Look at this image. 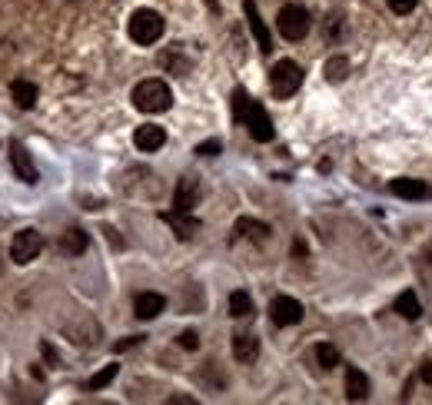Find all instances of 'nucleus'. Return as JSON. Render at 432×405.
Instances as JSON below:
<instances>
[{"instance_id":"20","label":"nucleus","mask_w":432,"mask_h":405,"mask_svg":"<svg viewBox=\"0 0 432 405\" xmlns=\"http://www.w3.org/2000/svg\"><path fill=\"white\" fill-rule=\"evenodd\" d=\"M396 312H399L402 319H409V322H416V319L422 316V306H419V296H416V293H412V289H406V293H399V296H396Z\"/></svg>"},{"instance_id":"21","label":"nucleus","mask_w":432,"mask_h":405,"mask_svg":"<svg viewBox=\"0 0 432 405\" xmlns=\"http://www.w3.org/2000/svg\"><path fill=\"white\" fill-rule=\"evenodd\" d=\"M229 316L233 319H249L253 316V299H249V293L237 289V293L229 296Z\"/></svg>"},{"instance_id":"34","label":"nucleus","mask_w":432,"mask_h":405,"mask_svg":"<svg viewBox=\"0 0 432 405\" xmlns=\"http://www.w3.org/2000/svg\"><path fill=\"white\" fill-rule=\"evenodd\" d=\"M426 259H429V266H432V240H429V246H426Z\"/></svg>"},{"instance_id":"9","label":"nucleus","mask_w":432,"mask_h":405,"mask_svg":"<svg viewBox=\"0 0 432 405\" xmlns=\"http://www.w3.org/2000/svg\"><path fill=\"white\" fill-rule=\"evenodd\" d=\"M200 180L196 176H183L180 183H176V193H173V209H180V213H193V206L200 203Z\"/></svg>"},{"instance_id":"11","label":"nucleus","mask_w":432,"mask_h":405,"mask_svg":"<svg viewBox=\"0 0 432 405\" xmlns=\"http://www.w3.org/2000/svg\"><path fill=\"white\" fill-rule=\"evenodd\" d=\"M160 219L176 233V240H193L196 233H200V219H193L190 213H180V209H173V213H160Z\"/></svg>"},{"instance_id":"31","label":"nucleus","mask_w":432,"mask_h":405,"mask_svg":"<svg viewBox=\"0 0 432 405\" xmlns=\"http://www.w3.org/2000/svg\"><path fill=\"white\" fill-rule=\"evenodd\" d=\"M103 233H107V240L113 242L117 250H120V246H123V240H120V236H117V230H113V226H107V230H103Z\"/></svg>"},{"instance_id":"33","label":"nucleus","mask_w":432,"mask_h":405,"mask_svg":"<svg viewBox=\"0 0 432 405\" xmlns=\"http://www.w3.org/2000/svg\"><path fill=\"white\" fill-rule=\"evenodd\" d=\"M43 356H47V362H50V365H57V352L50 349V346H47V342H43Z\"/></svg>"},{"instance_id":"30","label":"nucleus","mask_w":432,"mask_h":405,"mask_svg":"<svg viewBox=\"0 0 432 405\" xmlns=\"http://www.w3.org/2000/svg\"><path fill=\"white\" fill-rule=\"evenodd\" d=\"M419 379L432 385V362H422V365H419Z\"/></svg>"},{"instance_id":"1","label":"nucleus","mask_w":432,"mask_h":405,"mask_svg":"<svg viewBox=\"0 0 432 405\" xmlns=\"http://www.w3.org/2000/svg\"><path fill=\"white\" fill-rule=\"evenodd\" d=\"M233 120L243 123V127L249 130V136H253L256 143H270L273 136H276L270 113L259 107L256 100H249L246 90H233Z\"/></svg>"},{"instance_id":"32","label":"nucleus","mask_w":432,"mask_h":405,"mask_svg":"<svg viewBox=\"0 0 432 405\" xmlns=\"http://www.w3.org/2000/svg\"><path fill=\"white\" fill-rule=\"evenodd\" d=\"M170 405H193V399H190V395H173Z\"/></svg>"},{"instance_id":"16","label":"nucleus","mask_w":432,"mask_h":405,"mask_svg":"<svg viewBox=\"0 0 432 405\" xmlns=\"http://www.w3.org/2000/svg\"><path fill=\"white\" fill-rule=\"evenodd\" d=\"M270 226L266 223H259V219H249V216H239L237 219V236H243V240L256 242V246H263V242L270 240Z\"/></svg>"},{"instance_id":"24","label":"nucleus","mask_w":432,"mask_h":405,"mask_svg":"<svg viewBox=\"0 0 432 405\" xmlns=\"http://www.w3.org/2000/svg\"><path fill=\"white\" fill-rule=\"evenodd\" d=\"M117 372H120V365H103L97 375H90V382H86V389L90 392H97V389H107L113 379H117Z\"/></svg>"},{"instance_id":"8","label":"nucleus","mask_w":432,"mask_h":405,"mask_svg":"<svg viewBox=\"0 0 432 405\" xmlns=\"http://www.w3.org/2000/svg\"><path fill=\"white\" fill-rule=\"evenodd\" d=\"M7 156H11V166H13V173H17V180H23V183H37V166H33L30 153H27V146H23L21 140H11Z\"/></svg>"},{"instance_id":"26","label":"nucleus","mask_w":432,"mask_h":405,"mask_svg":"<svg viewBox=\"0 0 432 405\" xmlns=\"http://www.w3.org/2000/svg\"><path fill=\"white\" fill-rule=\"evenodd\" d=\"M180 349H186V352H193V349H200V336H196L193 329H186V332H180Z\"/></svg>"},{"instance_id":"14","label":"nucleus","mask_w":432,"mask_h":405,"mask_svg":"<svg viewBox=\"0 0 432 405\" xmlns=\"http://www.w3.org/2000/svg\"><path fill=\"white\" fill-rule=\"evenodd\" d=\"M346 399H349V402H363V399H369V379H366L363 369H356V365L346 369Z\"/></svg>"},{"instance_id":"13","label":"nucleus","mask_w":432,"mask_h":405,"mask_svg":"<svg viewBox=\"0 0 432 405\" xmlns=\"http://www.w3.org/2000/svg\"><path fill=\"white\" fill-rule=\"evenodd\" d=\"M233 359L243 362V365L259 359V339L253 332H237V336H233Z\"/></svg>"},{"instance_id":"6","label":"nucleus","mask_w":432,"mask_h":405,"mask_svg":"<svg viewBox=\"0 0 432 405\" xmlns=\"http://www.w3.org/2000/svg\"><path fill=\"white\" fill-rule=\"evenodd\" d=\"M40 250H43V236L37 230H21L11 240V259L17 266L33 263V259L40 256Z\"/></svg>"},{"instance_id":"7","label":"nucleus","mask_w":432,"mask_h":405,"mask_svg":"<svg viewBox=\"0 0 432 405\" xmlns=\"http://www.w3.org/2000/svg\"><path fill=\"white\" fill-rule=\"evenodd\" d=\"M270 319L273 326H296L302 322V306L292 296H276L270 303Z\"/></svg>"},{"instance_id":"10","label":"nucleus","mask_w":432,"mask_h":405,"mask_svg":"<svg viewBox=\"0 0 432 405\" xmlns=\"http://www.w3.org/2000/svg\"><path fill=\"white\" fill-rule=\"evenodd\" d=\"M243 11H246V20H249V33L256 37V44H259V54H270L273 37H270V30H266V23H263V17H259L256 4H253V0H243Z\"/></svg>"},{"instance_id":"2","label":"nucleus","mask_w":432,"mask_h":405,"mask_svg":"<svg viewBox=\"0 0 432 405\" xmlns=\"http://www.w3.org/2000/svg\"><path fill=\"white\" fill-rule=\"evenodd\" d=\"M163 30H166V23H163V17L157 11H150V7H140V11L130 13L127 33H130L133 44H140V47L157 44V40L163 37Z\"/></svg>"},{"instance_id":"4","label":"nucleus","mask_w":432,"mask_h":405,"mask_svg":"<svg viewBox=\"0 0 432 405\" xmlns=\"http://www.w3.org/2000/svg\"><path fill=\"white\" fill-rule=\"evenodd\" d=\"M302 87V66L296 60H280L270 70V90L276 100H290Z\"/></svg>"},{"instance_id":"19","label":"nucleus","mask_w":432,"mask_h":405,"mask_svg":"<svg viewBox=\"0 0 432 405\" xmlns=\"http://www.w3.org/2000/svg\"><path fill=\"white\" fill-rule=\"evenodd\" d=\"M11 93H13V103H17L21 110H33V107H37V87H33L30 80H13Z\"/></svg>"},{"instance_id":"18","label":"nucleus","mask_w":432,"mask_h":405,"mask_svg":"<svg viewBox=\"0 0 432 405\" xmlns=\"http://www.w3.org/2000/svg\"><path fill=\"white\" fill-rule=\"evenodd\" d=\"M389 189H392V196H402V199H422L426 196V183H422V180H412V176L392 180Z\"/></svg>"},{"instance_id":"22","label":"nucleus","mask_w":432,"mask_h":405,"mask_svg":"<svg viewBox=\"0 0 432 405\" xmlns=\"http://www.w3.org/2000/svg\"><path fill=\"white\" fill-rule=\"evenodd\" d=\"M313 356H316V365H319V369H326V372L339 365V349H336V346H329V342H319V346L313 349Z\"/></svg>"},{"instance_id":"27","label":"nucleus","mask_w":432,"mask_h":405,"mask_svg":"<svg viewBox=\"0 0 432 405\" xmlns=\"http://www.w3.org/2000/svg\"><path fill=\"white\" fill-rule=\"evenodd\" d=\"M386 4H389V11L402 17V13H412V11H416V4H419V0H386Z\"/></svg>"},{"instance_id":"12","label":"nucleus","mask_w":432,"mask_h":405,"mask_svg":"<svg viewBox=\"0 0 432 405\" xmlns=\"http://www.w3.org/2000/svg\"><path fill=\"white\" fill-rule=\"evenodd\" d=\"M133 143H137V150H143V153H157L163 143H166V130H163V127H157V123L137 127V133H133Z\"/></svg>"},{"instance_id":"29","label":"nucleus","mask_w":432,"mask_h":405,"mask_svg":"<svg viewBox=\"0 0 432 405\" xmlns=\"http://www.w3.org/2000/svg\"><path fill=\"white\" fill-rule=\"evenodd\" d=\"M140 342H143V336H130V339L117 342V346H113V352H127V349H133V346H140Z\"/></svg>"},{"instance_id":"25","label":"nucleus","mask_w":432,"mask_h":405,"mask_svg":"<svg viewBox=\"0 0 432 405\" xmlns=\"http://www.w3.org/2000/svg\"><path fill=\"white\" fill-rule=\"evenodd\" d=\"M160 64H163V66H170V70H173V74H176V77L190 70V60H180V44L173 47V50H166V54L160 57Z\"/></svg>"},{"instance_id":"5","label":"nucleus","mask_w":432,"mask_h":405,"mask_svg":"<svg viewBox=\"0 0 432 405\" xmlns=\"http://www.w3.org/2000/svg\"><path fill=\"white\" fill-rule=\"evenodd\" d=\"M276 30L286 37V40H302L306 33H309V13H306V7H300V4H286L280 13H276Z\"/></svg>"},{"instance_id":"28","label":"nucleus","mask_w":432,"mask_h":405,"mask_svg":"<svg viewBox=\"0 0 432 405\" xmlns=\"http://www.w3.org/2000/svg\"><path fill=\"white\" fill-rule=\"evenodd\" d=\"M220 150H223V143H220V140H206V143H200V146H196V153H200V156H216Z\"/></svg>"},{"instance_id":"35","label":"nucleus","mask_w":432,"mask_h":405,"mask_svg":"<svg viewBox=\"0 0 432 405\" xmlns=\"http://www.w3.org/2000/svg\"><path fill=\"white\" fill-rule=\"evenodd\" d=\"M0 273H4V266H0Z\"/></svg>"},{"instance_id":"3","label":"nucleus","mask_w":432,"mask_h":405,"mask_svg":"<svg viewBox=\"0 0 432 405\" xmlns=\"http://www.w3.org/2000/svg\"><path fill=\"white\" fill-rule=\"evenodd\" d=\"M133 107L143 110V113H163V110L173 107V93L163 80L150 77L133 87Z\"/></svg>"},{"instance_id":"17","label":"nucleus","mask_w":432,"mask_h":405,"mask_svg":"<svg viewBox=\"0 0 432 405\" xmlns=\"http://www.w3.org/2000/svg\"><path fill=\"white\" fill-rule=\"evenodd\" d=\"M86 246H90V236H86L84 230L70 226L67 233H60V252H64V256H84Z\"/></svg>"},{"instance_id":"15","label":"nucleus","mask_w":432,"mask_h":405,"mask_svg":"<svg viewBox=\"0 0 432 405\" xmlns=\"http://www.w3.org/2000/svg\"><path fill=\"white\" fill-rule=\"evenodd\" d=\"M166 309V299L160 296V293H140V296L133 299V312H137V319H157Z\"/></svg>"},{"instance_id":"23","label":"nucleus","mask_w":432,"mask_h":405,"mask_svg":"<svg viewBox=\"0 0 432 405\" xmlns=\"http://www.w3.org/2000/svg\"><path fill=\"white\" fill-rule=\"evenodd\" d=\"M346 77H349V60L346 57H329L326 60V80L329 83H343Z\"/></svg>"}]
</instances>
